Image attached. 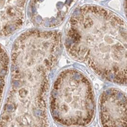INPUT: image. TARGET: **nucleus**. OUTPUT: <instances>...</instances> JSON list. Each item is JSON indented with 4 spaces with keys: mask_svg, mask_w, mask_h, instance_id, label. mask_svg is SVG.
<instances>
[{
    "mask_svg": "<svg viewBox=\"0 0 127 127\" xmlns=\"http://www.w3.org/2000/svg\"><path fill=\"white\" fill-rule=\"evenodd\" d=\"M61 50L59 31L30 29L16 39L11 50V86L0 127H48L50 75Z\"/></svg>",
    "mask_w": 127,
    "mask_h": 127,
    "instance_id": "f257e3e1",
    "label": "nucleus"
},
{
    "mask_svg": "<svg viewBox=\"0 0 127 127\" xmlns=\"http://www.w3.org/2000/svg\"><path fill=\"white\" fill-rule=\"evenodd\" d=\"M65 45L73 60L97 75L126 84V24L112 11L93 5L76 8L68 21Z\"/></svg>",
    "mask_w": 127,
    "mask_h": 127,
    "instance_id": "f03ea898",
    "label": "nucleus"
},
{
    "mask_svg": "<svg viewBox=\"0 0 127 127\" xmlns=\"http://www.w3.org/2000/svg\"><path fill=\"white\" fill-rule=\"evenodd\" d=\"M50 108L55 121L61 125L88 126L95 112L94 91L89 79L77 69L61 72L51 91Z\"/></svg>",
    "mask_w": 127,
    "mask_h": 127,
    "instance_id": "7ed1b4c3",
    "label": "nucleus"
},
{
    "mask_svg": "<svg viewBox=\"0 0 127 127\" xmlns=\"http://www.w3.org/2000/svg\"><path fill=\"white\" fill-rule=\"evenodd\" d=\"M102 127H126V97L117 88L104 91L99 99Z\"/></svg>",
    "mask_w": 127,
    "mask_h": 127,
    "instance_id": "20e7f679",
    "label": "nucleus"
},
{
    "mask_svg": "<svg viewBox=\"0 0 127 127\" xmlns=\"http://www.w3.org/2000/svg\"><path fill=\"white\" fill-rule=\"evenodd\" d=\"M75 1H31L28 14L36 26L50 28L60 25Z\"/></svg>",
    "mask_w": 127,
    "mask_h": 127,
    "instance_id": "39448f33",
    "label": "nucleus"
},
{
    "mask_svg": "<svg viewBox=\"0 0 127 127\" xmlns=\"http://www.w3.org/2000/svg\"><path fill=\"white\" fill-rule=\"evenodd\" d=\"M27 1H0V37L19 30L25 20Z\"/></svg>",
    "mask_w": 127,
    "mask_h": 127,
    "instance_id": "423d86ee",
    "label": "nucleus"
},
{
    "mask_svg": "<svg viewBox=\"0 0 127 127\" xmlns=\"http://www.w3.org/2000/svg\"><path fill=\"white\" fill-rule=\"evenodd\" d=\"M9 58L5 50L0 45V107L2 100L6 78L8 72Z\"/></svg>",
    "mask_w": 127,
    "mask_h": 127,
    "instance_id": "0eeeda50",
    "label": "nucleus"
}]
</instances>
